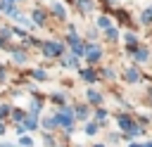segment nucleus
<instances>
[{"label":"nucleus","instance_id":"f257e3e1","mask_svg":"<svg viewBox=\"0 0 152 147\" xmlns=\"http://www.w3.org/2000/svg\"><path fill=\"white\" fill-rule=\"evenodd\" d=\"M119 126L126 130V135H128V138H135V135H140V128H138V126H135V123H133V121H131L126 114H124V116H119Z\"/></svg>","mask_w":152,"mask_h":147},{"label":"nucleus","instance_id":"f03ea898","mask_svg":"<svg viewBox=\"0 0 152 147\" xmlns=\"http://www.w3.org/2000/svg\"><path fill=\"white\" fill-rule=\"evenodd\" d=\"M57 123H62L66 130H71L74 128V114H71V109H64V111H59V116L55 119Z\"/></svg>","mask_w":152,"mask_h":147},{"label":"nucleus","instance_id":"7ed1b4c3","mask_svg":"<svg viewBox=\"0 0 152 147\" xmlns=\"http://www.w3.org/2000/svg\"><path fill=\"white\" fill-rule=\"evenodd\" d=\"M83 55H86L88 62H97L100 55H102V50H100L97 45H83Z\"/></svg>","mask_w":152,"mask_h":147},{"label":"nucleus","instance_id":"20e7f679","mask_svg":"<svg viewBox=\"0 0 152 147\" xmlns=\"http://www.w3.org/2000/svg\"><path fill=\"white\" fill-rule=\"evenodd\" d=\"M43 52H45V57H57V55H62V43H45Z\"/></svg>","mask_w":152,"mask_h":147},{"label":"nucleus","instance_id":"39448f33","mask_svg":"<svg viewBox=\"0 0 152 147\" xmlns=\"http://www.w3.org/2000/svg\"><path fill=\"white\" fill-rule=\"evenodd\" d=\"M66 40L71 43V47H74V52H76V55H83V45H81V40H78L76 36H69Z\"/></svg>","mask_w":152,"mask_h":147},{"label":"nucleus","instance_id":"423d86ee","mask_svg":"<svg viewBox=\"0 0 152 147\" xmlns=\"http://www.w3.org/2000/svg\"><path fill=\"white\" fill-rule=\"evenodd\" d=\"M36 126H38V119H36V114H28V116H24V128L33 130Z\"/></svg>","mask_w":152,"mask_h":147},{"label":"nucleus","instance_id":"0eeeda50","mask_svg":"<svg viewBox=\"0 0 152 147\" xmlns=\"http://www.w3.org/2000/svg\"><path fill=\"white\" fill-rule=\"evenodd\" d=\"M0 7H2V12H5L7 17H19V12H17V7H14V5H10V2H2Z\"/></svg>","mask_w":152,"mask_h":147},{"label":"nucleus","instance_id":"6e6552de","mask_svg":"<svg viewBox=\"0 0 152 147\" xmlns=\"http://www.w3.org/2000/svg\"><path fill=\"white\" fill-rule=\"evenodd\" d=\"M52 12H55V14L59 17V19H66V9H64V7L59 5V2H52Z\"/></svg>","mask_w":152,"mask_h":147},{"label":"nucleus","instance_id":"1a4fd4ad","mask_svg":"<svg viewBox=\"0 0 152 147\" xmlns=\"http://www.w3.org/2000/svg\"><path fill=\"white\" fill-rule=\"evenodd\" d=\"M86 95H88V100H90L93 104H100V102H102V95H100L97 90H88Z\"/></svg>","mask_w":152,"mask_h":147},{"label":"nucleus","instance_id":"9d476101","mask_svg":"<svg viewBox=\"0 0 152 147\" xmlns=\"http://www.w3.org/2000/svg\"><path fill=\"white\" fill-rule=\"evenodd\" d=\"M33 21H36L38 26L45 24V14H43V9H36V12H33Z\"/></svg>","mask_w":152,"mask_h":147},{"label":"nucleus","instance_id":"9b49d317","mask_svg":"<svg viewBox=\"0 0 152 147\" xmlns=\"http://www.w3.org/2000/svg\"><path fill=\"white\" fill-rule=\"evenodd\" d=\"M138 78H140V74H138L135 69H128V71H126V81H128V83H135Z\"/></svg>","mask_w":152,"mask_h":147},{"label":"nucleus","instance_id":"f8f14e48","mask_svg":"<svg viewBox=\"0 0 152 147\" xmlns=\"http://www.w3.org/2000/svg\"><path fill=\"white\" fill-rule=\"evenodd\" d=\"M81 78L88 81V83H93V81H95V74H93L90 69H83V71H81Z\"/></svg>","mask_w":152,"mask_h":147},{"label":"nucleus","instance_id":"ddd939ff","mask_svg":"<svg viewBox=\"0 0 152 147\" xmlns=\"http://www.w3.org/2000/svg\"><path fill=\"white\" fill-rule=\"evenodd\" d=\"M147 55H150V52H147L145 47H140V50H135V59H138V62H145V59H147Z\"/></svg>","mask_w":152,"mask_h":147},{"label":"nucleus","instance_id":"4468645a","mask_svg":"<svg viewBox=\"0 0 152 147\" xmlns=\"http://www.w3.org/2000/svg\"><path fill=\"white\" fill-rule=\"evenodd\" d=\"M140 21H142V24H150V21H152V7L145 9V12L140 14Z\"/></svg>","mask_w":152,"mask_h":147},{"label":"nucleus","instance_id":"2eb2a0df","mask_svg":"<svg viewBox=\"0 0 152 147\" xmlns=\"http://www.w3.org/2000/svg\"><path fill=\"white\" fill-rule=\"evenodd\" d=\"M78 7H81L83 12H90V9H93V2H90V0H78Z\"/></svg>","mask_w":152,"mask_h":147},{"label":"nucleus","instance_id":"dca6fc26","mask_svg":"<svg viewBox=\"0 0 152 147\" xmlns=\"http://www.w3.org/2000/svg\"><path fill=\"white\" fill-rule=\"evenodd\" d=\"M74 116H76V119H86V116H88V109L81 104V107H76V114H74Z\"/></svg>","mask_w":152,"mask_h":147},{"label":"nucleus","instance_id":"f3484780","mask_svg":"<svg viewBox=\"0 0 152 147\" xmlns=\"http://www.w3.org/2000/svg\"><path fill=\"white\" fill-rule=\"evenodd\" d=\"M97 26L100 28H109V17H100L97 19Z\"/></svg>","mask_w":152,"mask_h":147},{"label":"nucleus","instance_id":"a211bd4d","mask_svg":"<svg viewBox=\"0 0 152 147\" xmlns=\"http://www.w3.org/2000/svg\"><path fill=\"white\" fill-rule=\"evenodd\" d=\"M107 38H109V40H116V38H119V31H116V28H107Z\"/></svg>","mask_w":152,"mask_h":147},{"label":"nucleus","instance_id":"6ab92c4d","mask_svg":"<svg viewBox=\"0 0 152 147\" xmlns=\"http://www.w3.org/2000/svg\"><path fill=\"white\" fill-rule=\"evenodd\" d=\"M86 133H88V135H95V133H97V123H88V126H86Z\"/></svg>","mask_w":152,"mask_h":147},{"label":"nucleus","instance_id":"aec40b11","mask_svg":"<svg viewBox=\"0 0 152 147\" xmlns=\"http://www.w3.org/2000/svg\"><path fill=\"white\" fill-rule=\"evenodd\" d=\"M126 43H128V45H135V43H138V38H135L133 33H126Z\"/></svg>","mask_w":152,"mask_h":147},{"label":"nucleus","instance_id":"412c9836","mask_svg":"<svg viewBox=\"0 0 152 147\" xmlns=\"http://www.w3.org/2000/svg\"><path fill=\"white\" fill-rule=\"evenodd\" d=\"M33 78H36V81H45L48 76H45V71H33Z\"/></svg>","mask_w":152,"mask_h":147},{"label":"nucleus","instance_id":"4be33fe9","mask_svg":"<svg viewBox=\"0 0 152 147\" xmlns=\"http://www.w3.org/2000/svg\"><path fill=\"white\" fill-rule=\"evenodd\" d=\"M24 59H26V55H24L21 50H19V52H14V62H24Z\"/></svg>","mask_w":152,"mask_h":147},{"label":"nucleus","instance_id":"5701e85b","mask_svg":"<svg viewBox=\"0 0 152 147\" xmlns=\"http://www.w3.org/2000/svg\"><path fill=\"white\" fill-rule=\"evenodd\" d=\"M62 64H64V66H76V57H69V59H64Z\"/></svg>","mask_w":152,"mask_h":147},{"label":"nucleus","instance_id":"b1692460","mask_svg":"<svg viewBox=\"0 0 152 147\" xmlns=\"http://www.w3.org/2000/svg\"><path fill=\"white\" fill-rule=\"evenodd\" d=\"M102 119H107V111L104 109H97V121H102Z\"/></svg>","mask_w":152,"mask_h":147},{"label":"nucleus","instance_id":"393cba45","mask_svg":"<svg viewBox=\"0 0 152 147\" xmlns=\"http://www.w3.org/2000/svg\"><path fill=\"white\" fill-rule=\"evenodd\" d=\"M33 142H31V138H21V147H31Z\"/></svg>","mask_w":152,"mask_h":147},{"label":"nucleus","instance_id":"a878e982","mask_svg":"<svg viewBox=\"0 0 152 147\" xmlns=\"http://www.w3.org/2000/svg\"><path fill=\"white\" fill-rule=\"evenodd\" d=\"M12 116H14V121H21V119H24V111H14Z\"/></svg>","mask_w":152,"mask_h":147},{"label":"nucleus","instance_id":"bb28decb","mask_svg":"<svg viewBox=\"0 0 152 147\" xmlns=\"http://www.w3.org/2000/svg\"><path fill=\"white\" fill-rule=\"evenodd\" d=\"M52 100H55V102H59V104H62V102H64V95H59V92H57V95H55V97H52Z\"/></svg>","mask_w":152,"mask_h":147},{"label":"nucleus","instance_id":"cd10ccee","mask_svg":"<svg viewBox=\"0 0 152 147\" xmlns=\"http://www.w3.org/2000/svg\"><path fill=\"white\" fill-rule=\"evenodd\" d=\"M2 78H5V69L0 66V81H2Z\"/></svg>","mask_w":152,"mask_h":147},{"label":"nucleus","instance_id":"c85d7f7f","mask_svg":"<svg viewBox=\"0 0 152 147\" xmlns=\"http://www.w3.org/2000/svg\"><path fill=\"white\" fill-rule=\"evenodd\" d=\"M2 130H5V128H2V123H0V135H2Z\"/></svg>","mask_w":152,"mask_h":147},{"label":"nucleus","instance_id":"c756f323","mask_svg":"<svg viewBox=\"0 0 152 147\" xmlns=\"http://www.w3.org/2000/svg\"><path fill=\"white\" fill-rule=\"evenodd\" d=\"M142 147H152V142H147V145H142Z\"/></svg>","mask_w":152,"mask_h":147},{"label":"nucleus","instance_id":"7c9ffc66","mask_svg":"<svg viewBox=\"0 0 152 147\" xmlns=\"http://www.w3.org/2000/svg\"><path fill=\"white\" fill-rule=\"evenodd\" d=\"M131 147H142V145H131Z\"/></svg>","mask_w":152,"mask_h":147},{"label":"nucleus","instance_id":"2f4dec72","mask_svg":"<svg viewBox=\"0 0 152 147\" xmlns=\"http://www.w3.org/2000/svg\"><path fill=\"white\" fill-rule=\"evenodd\" d=\"M10 2H19V0H10Z\"/></svg>","mask_w":152,"mask_h":147},{"label":"nucleus","instance_id":"473e14b6","mask_svg":"<svg viewBox=\"0 0 152 147\" xmlns=\"http://www.w3.org/2000/svg\"><path fill=\"white\" fill-rule=\"evenodd\" d=\"M95 147H102V145H95Z\"/></svg>","mask_w":152,"mask_h":147},{"label":"nucleus","instance_id":"72a5a7b5","mask_svg":"<svg viewBox=\"0 0 152 147\" xmlns=\"http://www.w3.org/2000/svg\"><path fill=\"white\" fill-rule=\"evenodd\" d=\"M0 45H2V40H0Z\"/></svg>","mask_w":152,"mask_h":147}]
</instances>
